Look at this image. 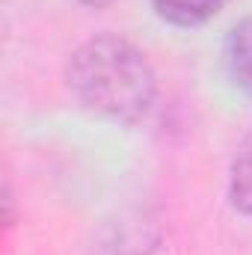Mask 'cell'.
Segmentation results:
<instances>
[{"instance_id": "277c9868", "label": "cell", "mask_w": 252, "mask_h": 255, "mask_svg": "<svg viewBox=\"0 0 252 255\" xmlns=\"http://www.w3.org/2000/svg\"><path fill=\"white\" fill-rule=\"evenodd\" d=\"M229 196L238 211L252 217V133L238 145L229 169Z\"/></svg>"}, {"instance_id": "3957f363", "label": "cell", "mask_w": 252, "mask_h": 255, "mask_svg": "<svg viewBox=\"0 0 252 255\" xmlns=\"http://www.w3.org/2000/svg\"><path fill=\"white\" fill-rule=\"evenodd\" d=\"M229 0H151L157 15L175 27H199L214 18Z\"/></svg>"}, {"instance_id": "6da1fadb", "label": "cell", "mask_w": 252, "mask_h": 255, "mask_svg": "<svg viewBox=\"0 0 252 255\" xmlns=\"http://www.w3.org/2000/svg\"><path fill=\"white\" fill-rule=\"evenodd\" d=\"M68 86L89 113L119 125L145 119L157 95V77L145 54L110 33L83 42L71 54Z\"/></svg>"}, {"instance_id": "7a4b0ae2", "label": "cell", "mask_w": 252, "mask_h": 255, "mask_svg": "<svg viewBox=\"0 0 252 255\" xmlns=\"http://www.w3.org/2000/svg\"><path fill=\"white\" fill-rule=\"evenodd\" d=\"M226 65L232 80L241 89L252 92V15L232 27L226 39Z\"/></svg>"}, {"instance_id": "5b68a950", "label": "cell", "mask_w": 252, "mask_h": 255, "mask_svg": "<svg viewBox=\"0 0 252 255\" xmlns=\"http://www.w3.org/2000/svg\"><path fill=\"white\" fill-rule=\"evenodd\" d=\"M80 3H86V6H95V9H101V6H107L110 0H80Z\"/></svg>"}]
</instances>
